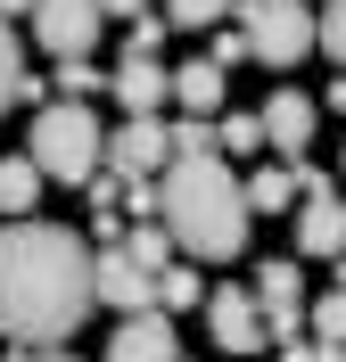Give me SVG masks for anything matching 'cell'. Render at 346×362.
<instances>
[{
  "mask_svg": "<svg viewBox=\"0 0 346 362\" xmlns=\"http://www.w3.org/2000/svg\"><path fill=\"white\" fill-rule=\"evenodd\" d=\"M165 33H173V17H149V8H140V17H132V58H157Z\"/></svg>",
  "mask_w": 346,
  "mask_h": 362,
  "instance_id": "26",
  "label": "cell"
},
{
  "mask_svg": "<svg viewBox=\"0 0 346 362\" xmlns=\"http://www.w3.org/2000/svg\"><path fill=\"white\" fill-rule=\"evenodd\" d=\"M313 90H272L264 99V140H272L280 157H305V140H313Z\"/></svg>",
  "mask_w": 346,
  "mask_h": 362,
  "instance_id": "12",
  "label": "cell"
},
{
  "mask_svg": "<svg viewBox=\"0 0 346 362\" xmlns=\"http://www.w3.org/2000/svg\"><path fill=\"white\" fill-rule=\"evenodd\" d=\"M83 189H91V214H115V206H124V173H115V165H108V173H91Z\"/></svg>",
  "mask_w": 346,
  "mask_h": 362,
  "instance_id": "28",
  "label": "cell"
},
{
  "mask_svg": "<svg viewBox=\"0 0 346 362\" xmlns=\"http://www.w3.org/2000/svg\"><path fill=\"white\" fill-rule=\"evenodd\" d=\"M330 115H346V83H330Z\"/></svg>",
  "mask_w": 346,
  "mask_h": 362,
  "instance_id": "32",
  "label": "cell"
},
{
  "mask_svg": "<svg viewBox=\"0 0 346 362\" xmlns=\"http://www.w3.org/2000/svg\"><path fill=\"white\" fill-rule=\"evenodd\" d=\"M173 157H223V124L214 115H182L173 124Z\"/></svg>",
  "mask_w": 346,
  "mask_h": 362,
  "instance_id": "18",
  "label": "cell"
},
{
  "mask_svg": "<svg viewBox=\"0 0 346 362\" xmlns=\"http://www.w3.org/2000/svg\"><path fill=\"white\" fill-rule=\"evenodd\" d=\"M248 189L231 181L223 157H173L157 173V223L173 230V247L190 264H231L248 247Z\"/></svg>",
  "mask_w": 346,
  "mask_h": 362,
  "instance_id": "2",
  "label": "cell"
},
{
  "mask_svg": "<svg viewBox=\"0 0 346 362\" xmlns=\"http://www.w3.org/2000/svg\"><path fill=\"white\" fill-rule=\"evenodd\" d=\"M42 165L33 157H0V214H8V223H17V214H33V198H42Z\"/></svg>",
  "mask_w": 346,
  "mask_h": 362,
  "instance_id": "14",
  "label": "cell"
},
{
  "mask_svg": "<svg viewBox=\"0 0 346 362\" xmlns=\"http://www.w3.org/2000/svg\"><path fill=\"white\" fill-rule=\"evenodd\" d=\"M173 99H182L190 115H214L223 107V66H214V58H190V66L173 74Z\"/></svg>",
  "mask_w": 346,
  "mask_h": 362,
  "instance_id": "15",
  "label": "cell"
},
{
  "mask_svg": "<svg viewBox=\"0 0 346 362\" xmlns=\"http://www.w3.org/2000/svg\"><path fill=\"white\" fill-rule=\"evenodd\" d=\"M207 58H214V66H239V58H255V42H248V25H239V17H231V25H214V49H207Z\"/></svg>",
  "mask_w": 346,
  "mask_h": 362,
  "instance_id": "24",
  "label": "cell"
},
{
  "mask_svg": "<svg viewBox=\"0 0 346 362\" xmlns=\"http://www.w3.org/2000/svg\"><path fill=\"white\" fill-rule=\"evenodd\" d=\"M305 329H313V338H322V346H338V354H346V288H330L322 305L305 313Z\"/></svg>",
  "mask_w": 346,
  "mask_h": 362,
  "instance_id": "20",
  "label": "cell"
},
{
  "mask_svg": "<svg viewBox=\"0 0 346 362\" xmlns=\"http://www.w3.org/2000/svg\"><path fill=\"white\" fill-rule=\"evenodd\" d=\"M157 305L165 313H190V305H198V264H165L157 272Z\"/></svg>",
  "mask_w": 346,
  "mask_h": 362,
  "instance_id": "19",
  "label": "cell"
},
{
  "mask_svg": "<svg viewBox=\"0 0 346 362\" xmlns=\"http://www.w3.org/2000/svg\"><path fill=\"white\" fill-rule=\"evenodd\" d=\"M0 362H74V354H0Z\"/></svg>",
  "mask_w": 346,
  "mask_h": 362,
  "instance_id": "30",
  "label": "cell"
},
{
  "mask_svg": "<svg viewBox=\"0 0 346 362\" xmlns=\"http://www.w3.org/2000/svg\"><path fill=\"white\" fill-rule=\"evenodd\" d=\"M108 362H182V338H173V321L149 305V313H124V321H115Z\"/></svg>",
  "mask_w": 346,
  "mask_h": 362,
  "instance_id": "10",
  "label": "cell"
},
{
  "mask_svg": "<svg viewBox=\"0 0 346 362\" xmlns=\"http://www.w3.org/2000/svg\"><path fill=\"white\" fill-rule=\"evenodd\" d=\"M115 99H124V115H157L165 99H173V74L157 66V58H132V49H124V66H115Z\"/></svg>",
  "mask_w": 346,
  "mask_h": 362,
  "instance_id": "13",
  "label": "cell"
},
{
  "mask_svg": "<svg viewBox=\"0 0 346 362\" xmlns=\"http://www.w3.org/2000/svg\"><path fill=\"white\" fill-rule=\"evenodd\" d=\"M207 329H214V346L223 354H264V305H255V288H214L207 296Z\"/></svg>",
  "mask_w": 346,
  "mask_h": 362,
  "instance_id": "7",
  "label": "cell"
},
{
  "mask_svg": "<svg viewBox=\"0 0 346 362\" xmlns=\"http://www.w3.org/2000/svg\"><path fill=\"white\" fill-rule=\"evenodd\" d=\"M25 157L42 165L50 181H91L99 157H108V132L91 124V107H83V99H58V107H33Z\"/></svg>",
  "mask_w": 346,
  "mask_h": 362,
  "instance_id": "3",
  "label": "cell"
},
{
  "mask_svg": "<svg viewBox=\"0 0 346 362\" xmlns=\"http://www.w3.org/2000/svg\"><path fill=\"white\" fill-rule=\"evenodd\" d=\"M99 8H108V25H115V17L132 25V17H140V8H149V0H99Z\"/></svg>",
  "mask_w": 346,
  "mask_h": 362,
  "instance_id": "29",
  "label": "cell"
},
{
  "mask_svg": "<svg viewBox=\"0 0 346 362\" xmlns=\"http://www.w3.org/2000/svg\"><path fill=\"white\" fill-rule=\"evenodd\" d=\"M305 189H297V165H264V173L248 181V206L255 214H280V206H297Z\"/></svg>",
  "mask_w": 346,
  "mask_h": 362,
  "instance_id": "16",
  "label": "cell"
},
{
  "mask_svg": "<svg viewBox=\"0 0 346 362\" xmlns=\"http://www.w3.org/2000/svg\"><path fill=\"white\" fill-rule=\"evenodd\" d=\"M0 17H33V0H0Z\"/></svg>",
  "mask_w": 346,
  "mask_h": 362,
  "instance_id": "31",
  "label": "cell"
},
{
  "mask_svg": "<svg viewBox=\"0 0 346 362\" xmlns=\"http://www.w3.org/2000/svg\"><path fill=\"white\" fill-rule=\"evenodd\" d=\"M313 49H330V58L346 66V0H322V42Z\"/></svg>",
  "mask_w": 346,
  "mask_h": 362,
  "instance_id": "27",
  "label": "cell"
},
{
  "mask_svg": "<svg viewBox=\"0 0 346 362\" xmlns=\"http://www.w3.org/2000/svg\"><path fill=\"white\" fill-rule=\"evenodd\" d=\"M124 247H132V264H149V272H165V264H173V255H182V247H173V230H165L157 214H140V223H132V239H124Z\"/></svg>",
  "mask_w": 346,
  "mask_h": 362,
  "instance_id": "17",
  "label": "cell"
},
{
  "mask_svg": "<svg viewBox=\"0 0 346 362\" xmlns=\"http://www.w3.org/2000/svg\"><path fill=\"white\" fill-rule=\"evenodd\" d=\"M91 264H99V247H83L74 230L17 214V223L0 230V338L67 346L99 305Z\"/></svg>",
  "mask_w": 346,
  "mask_h": 362,
  "instance_id": "1",
  "label": "cell"
},
{
  "mask_svg": "<svg viewBox=\"0 0 346 362\" xmlns=\"http://www.w3.org/2000/svg\"><path fill=\"white\" fill-rule=\"evenodd\" d=\"M223 362H239V354H223Z\"/></svg>",
  "mask_w": 346,
  "mask_h": 362,
  "instance_id": "33",
  "label": "cell"
},
{
  "mask_svg": "<svg viewBox=\"0 0 346 362\" xmlns=\"http://www.w3.org/2000/svg\"><path fill=\"white\" fill-rule=\"evenodd\" d=\"M58 90H67V99H91V90H108V83H99L91 58H58Z\"/></svg>",
  "mask_w": 346,
  "mask_h": 362,
  "instance_id": "25",
  "label": "cell"
},
{
  "mask_svg": "<svg viewBox=\"0 0 346 362\" xmlns=\"http://www.w3.org/2000/svg\"><path fill=\"white\" fill-rule=\"evenodd\" d=\"M17 83H25V49L8 33V17H0V107H17Z\"/></svg>",
  "mask_w": 346,
  "mask_h": 362,
  "instance_id": "22",
  "label": "cell"
},
{
  "mask_svg": "<svg viewBox=\"0 0 346 362\" xmlns=\"http://www.w3.org/2000/svg\"><path fill=\"white\" fill-rule=\"evenodd\" d=\"M305 280H297V264H264L255 272V305H264V329H272V346H289V338H305Z\"/></svg>",
  "mask_w": 346,
  "mask_h": 362,
  "instance_id": "9",
  "label": "cell"
},
{
  "mask_svg": "<svg viewBox=\"0 0 346 362\" xmlns=\"http://www.w3.org/2000/svg\"><path fill=\"white\" fill-rule=\"evenodd\" d=\"M297 247H305V255H330V264L346 255V198L330 189V181L297 198Z\"/></svg>",
  "mask_w": 346,
  "mask_h": 362,
  "instance_id": "11",
  "label": "cell"
},
{
  "mask_svg": "<svg viewBox=\"0 0 346 362\" xmlns=\"http://www.w3.org/2000/svg\"><path fill=\"white\" fill-rule=\"evenodd\" d=\"M264 148V115H223V157H255Z\"/></svg>",
  "mask_w": 346,
  "mask_h": 362,
  "instance_id": "23",
  "label": "cell"
},
{
  "mask_svg": "<svg viewBox=\"0 0 346 362\" xmlns=\"http://www.w3.org/2000/svg\"><path fill=\"white\" fill-rule=\"evenodd\" d=\"M231 8H239V0H165V17L190 25V33H198V25H231Z\"/></svg>",
  "mask_w": 346,
  "mask_h": 362,
  "instance_id": "21",
  "label": "cell"
},
{
  "mask_svg": "<svg viewBox=\"0 0 346 362\" xmlns=\"http://www.w3.org/2000/svg\"><path fill=\"white\" fill-rule=\"evenodd\" d=\"M231 17L248 25V42H255L264 66H297L305 49L322 42V8L313 0H239Z\"/></svg>",
  "mask_w": 346,
  "mask_h": 362,
  "instance_id": "4",
  "label": "cell"
},
{
  "mask_svg": "<svg viewBox=\"0 0 346 362\" xmlns=\"http://www.w3.org/2000/svg\"><path fill=\"white\" fill-rule=\"evenodd\" d=\"M99 33H108V8L99 0H33V42L50 58H91Z\"/></svg>",
  "mask_w": 346,
  "mask_h": 362,
  "instance_id": "5",
  "label": "cell"
},
{
  "mask_svg": "<svg viewBox=\"0 0 346 362\" xmlns=\"http://www.w3.org/2000/svg\"><path fill=\"white\" fill-rule=\"evenodd\" d=\"M91 280H99V305H108V313H149V305H157V272L132 264V247H124V239H115V247H99Z\"/></svg>",
  "mask_w": 346,
  "mask_h": 362,
  "instance_id": "6",
  "label": "cell"
},
{
  "mask_svg": "<svg viewBox=\"0 0 346 362\" xmlns=\"http://www.w3.org/2000/svg\"><path fill=\"white\" fill-rule=\"evenodd\" d=\"M108 165L115 173H157V165H173V124L124 115V132H108Z\"/></svg>",
  "mask_w": 346,
  "mask_h": 362,
  "instance_id": "8",
  "label": "cell"
}]
</instances>
